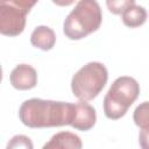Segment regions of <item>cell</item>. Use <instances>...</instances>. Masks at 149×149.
<instances>
[{
	"label": "cell",
	"instance_id": "obj_3",
	"mask_svg": "<svg viewBox=\"0 0 149 149\" xmlns=\"http://www.w3.org/2000/svg\"><path fill=\"white\" fill-rule=\"evenodd\" d=\"M140 94V85L129 76L116 78L104 98V113L111 120L122 118Z\"/></svg>",
	"mask_w": 149,
	"mask_h": 149
},
{
	"label": "cell",
	"instance_id": "obj_4",
	"mask_svg": "<svg viewBox=\"0 0 149 149\" xmlns=\"http://www.w3.org/2000/svg\"><path fill=\"white\" fill-rule=\"evenodd\" d=\"M108 71L100 62H90L81 66L71 79V90L80 101L94 99L105 87Z\"/></svg>",
	"mask_w": 149,
	"mask_h": 149
},
{
	"label": "cell",
	"instance_id": "obj_5",
	"mask_svg": "<svg viewBox=\"0 0 149 149\" xmlns=\"http://www.w3.org/2000/svg\"><path fill=\"white\" fill-rule=\"evenodd\" d=\"M36 1L5 0L0 3V33L7 36L20 35L26 27V17Z\"/></svg>",
	"mask_w": 149,
	"mask_h": 149
},
{
	"label": "cell",
	"instance_id": "obj_7",
	"mask_svg": "<svg viewBox=\"0 0 149 149\" xmlns=\"http://www.w3.org/2000/svg\"><path fill=\"white\" fill-rule=\"evenodd\" d=\"M97 121V113L93 106L86 101H78L74 104L73 118L71 126L78 130H90Z\"/></svg>",
	"mask_w": 149,
	"mask_h": 149
},
{
	"label": "cell",
	"instance_id": "obj_13",
	"mask_svg": "<svg viewBox=\"0 0 149 149\" xmlns=\"http://www.w3.org/2000/svg\"><path fill=\"white\" fill-rule=\"evenodd\" d=\"M134 2V0H107L106 5L113 14H122L123 10Z\"/></svg>",
	"mask_w": 149,
	"mask_h": 149
},
{
	"label": "cell",
	"instance_id": "obj_10",
	"mask_svg": "<svg viewBox=\"0 0 149 149\" xmlns=\"http://www.w3.org/2000/svg\"><path fill=\"white\" fill-rule=\"evenodd\" d=\"M121 15H122V22L129 28L140 27L147 20V12L144 7L137 5L136 2L128 6Z\"/></svg>",
	"mask_w": 149,
	"mask_h": 149
},
{
	"label": "cell",
	"instance_id": "obj_6",
	"mask_svg": "<svg viewBox=\"0 0 149 149\" xmlns=\"http://www.w3.org/2000/svg\"><path fill=\"white\" fill-rule=\"evenodd\" d=\"M9 81L16 90H30L37 84V72L29 64H19L12 70Z\"/></svg>",
	"mask_w": 149,
	"mask_h": 149
},
{
	"label": "cell",
	"instance_id": "obj_12",
	"mask_svg": "<svg viewBox=\"0 0 149 149\" xmlns=\"http://www.w3.org/2000/svg\"><path fill=\"white\" fill-rule=\"evenodd\" d=\"M6 149H34V146L30 137L20 134V135L13 136L7 142Z\"/></svg>",
	"mask_w": 149,
	"mask_h": 149
},
{
	"label": "cell",
	"instance_id": "obj_8",
	"mask_svg": "<svg viewBox=\"0 0 149 149\" xmlns=\"http://www.w3.org/2000/svg\"><path fill=\"white\" fill-rule=\"evenodd\" d=\"M83 142L78 135L71 132H58L44 143L42 149H81Z\"/></svg>",
	"mask_w": 149,
	"mask_h": 149
},
{
	"label": "cell",
	"instance_id": "obj_1",
	"mask_svg": "<svg viewBox=\"0 0 149 149\" xmlns=\"http://www.w3.org/2000/svg\"><path fill=\"white\" fill-rule=\"evenodd\" d=\"M74 104L31 98L23 101L19 109L21 122L30 128L71 126Z\"/></svg>",
	"mask_w": 149,
	"mask_h": 149
},
{
	"label": "cell",
	"instance_id": "obj_9",
	"mask_svg": "<svg viewBox=\"0 0 149 149\" xmlns=\"http://www.w3.org/2000/svg\"><path fill=\"white\" fill-rule=\"evenodd\" d=\"M30 42L35 48L44 51L50 50L56 43L55 31L48 26H38L33 30L30 35Z\"/></svg>",
	"mask_w": 149,
	"mask_h": 149
},
{
	"label": "cell",
	"instance_id": "obj_14",
	"mask_svg": "<svg viewBox=\"0 0 149 149\" xmlns=\"http://www.w3.org/2000/svg\"><path fill=\"white\" fill-rule=\"evenodd\" d=\"M139 143L141 149H149V133L141 130L139 134Z\"/></svg>",
	"mask_w": 149,
	"mask_h": 149
},
{
	"label": "cell",
	"instance_id": "obj_2",
	"mask_svg": "<svg viewBox=\"0 0 149 149\" xmlns=\"http://www.w3.org/2000/svg\"><path fill=\"white\" fill-rule=\"evenodd\" d=\"M102 21L99 3L95 0H80L68 14L63 23V31L70 40H81L98 30Z\"/></svg>",
	"mask_w": 149,
	"mask_h": 149
},
{
	"label": "cell",
	"instance_id": "obj_11",
	"mask_svg": "<svg viewBox=\"0 0 149 149\" xmlns=\"http://www.w3.org/2000/svg\"><path fill=\"white\" fill-rule=\"evenodd\" d=\"M133 120L141 130L149 133V101H143L135 108Z\"/></svg>",
	"mask_w": 149,
	"mask_h": 149
}]
</instances>
